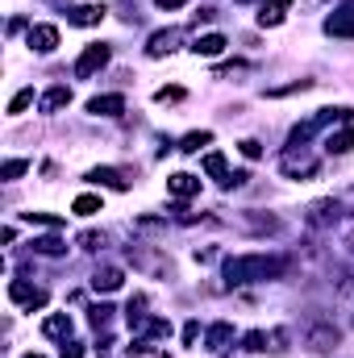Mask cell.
Segmentation results:
<instances>
[{
	"mask_svg": "<svg viewBox=\"0 0 354 358\" xmlns=\"http://www.w3.org/2000/svg\"><path fill=\"white\" fill-rule=\"evenodd\" d=\"M288 271L283 259H271V255H238V259H225V279L229 283H267V279H279Z\"/></svg>",
	"mask_w": 354,
	"mask_h": 358,
	"instance_id": "1",
	"label": "cell"
},
{
	"mask_svg": "<svg viewBox=\"0 0 354 358\" xmlns=\"http://www.w3.org/2000/svg\"><path fill=\"white\" fill-rule=\"evenodd\" d=\"M351 117H354V108H321V113H313L304 125L292 129V146H304L317 129H325V125H334V121H351Z\"/></svg>",
	"mask_w": 354,
	"mask_h": 358,
	"instance_id": "2",
	"label": "cell"
},
{
	"mask_svg": "<svg viewBox=\"0 0 354 358\" xmlns=\"http://www.w3.org/2000/svg\"><path fill=\"white\" fill-rule=\"evenodd\" d=\"M8 300H13L17 308H29V313H34V308L46 304V292L34 287V283H25V279H13V283H8Z\"/></svg>",
	"mask_w": 354,
	"mask_h": 358,
	"instance_id": "3",
	"label": "cell"
},
{
	"mask_svg": "<svg viewBox=\"0 0 354 358\" xmlns=\"http://www.w3.org/2000/svg\"><path fill=\"white\" fill-rule=\"evenodd\" d=\"M104 63H108V46H104V42H96V46H88V50L76 59V76H80V80H88V76H96Z\"/></svg>",
	"mask_w": 354,
	"mask_h": 358,
	"instance_id": "4",
	"label": "cell"
},
{
	"mask_svg": "<svg viewBox=\"0 0 354 358\" xmlns=\"http://www.w3.org/2000/svg\"><path fill=\"white\" fill-rule=\"evenodd\" d=\"M25 42H29V50H38V55H50V50L59 46V29H55V25H29Z\"/></svg>",
	"mask_w": 354,
	"mask_h": 358,
	"instance_id": "5",
	"label": "cell"
},
{
	"mask_svg": "<svg viewBox=\"0 0 354 358\" xmlns=\"http://www.w3.org/2000/svg\"><path fill=\"white\" fill-rule=\"evenodd\" d=\"M325 34H334V38H354V0H346V4L325 21Z\"/></svg>",
	"mask_w": 354,
	"mask_h": 358,
	"instance_id": "6",
	"label": "cell"
},
{
	"mask_svg": "<svg viewBox=\"0 0 354 358\" xmlns=\"http://www.w3.org/2000/svg\"><path fill=\"white\" fill-rule=\"evenodd\" d=\"M179 38H183L179 29H159V34H150V42H146V55H150V59H163V55H171Z\"/></svg>",
	"mask_w": 354,
	"mask_h": 358,
	"instance_id": "7",
	"label": "cell"
},
{
	"mask_svg": "<svg viewBox=\"0 0 354 358\" xmlns=\"http://www.w3.org/2000/svg\"><path fill=\"white\" fill-rule=\"evenodd\" d=\"M88 113L92 117H117V113H125V96H117V92H108V96H92Z\"/></svg>",
	"mask_w": 354,
	"mask_h": 358,
	"instance_id": "8",
	"label": "cell"
},
{
	"mask_svg": "<svg viewBox=\"0 0 354 358\" xmlns=\"http://www.w3.org/2000/svg\"><path fill=\"white\" fill-rule=\"evenodd\" d=\"M67 21L71 25H100L104 21V4H76V8H67Z\"/></svg>",
	"mask_w": 354,
	"mask_h": 358,
	"instance_id": "9",
	"label": "cell"
},
{
	"mask_svg": "<svg viewBox=\"0 0 354 358\" xmlns=\"http://www.w3.org/2000/svg\"><path fill=\"white\" fill-rule=\"evenodd\" d=\"M167 192H171L176 200H192V196L200 192V179L187 176V171H176V176L167 179Z\"/></svg>",
	"mask_w": 354,
	"mask_h": 358,
	"instance_id": "10",
	"label": "cell"
},
{
	"mask_svg": "<svg viewBox=\"0 0 354 358\" xmlns=\"http://www.w3.org/2000/svg\"><path fill=\"white\" fill-rule=\"evenodd\" d=\"M313 171H317V159H313V155H296V150H292V155H283V176H313Z\"/></svg>",
	"mask_w": 354,
	"mask_h": 358,
	"instance_id": "11",
	"label": "cell"
},
{
	"mask_svg": "<svg viewBox=\"0 0 354 358\" xmlns=\"http://www.w3.org/2000/svg\"><path fill=\"white\" fill-rule=\"evenodd\" d=\"M288 8H292V0H263V8H259V25H263V29L279 25V21L288 17Z\"/></svg>",
	"mask_w": 354,
	"mask_h": 358,
	"instance_id": "12",
	"label": "cell"
},
{
	"mask_svg": "<svg viewBox=\"0 0 354 358\" xmlns=\"http://www.w3.org/2000/svg\"><path fill=\"white\" fill-rule=\"evenodd\" d=\"M42 334H46V338L67 342V338H71V317H67V313H50V317L42 321Z\"/></svg>",
	"mask_w": 354,
	"mask_h": 358,
	"instance_id": "13",
	"label": "cell"
},
{
	"mask_svg": "<svg viewBox=\"0 0 354 358\" xmlns=\"http://www.w3.org/2000/svg\"><path fill=\"white\" fill-rule=\"evenodd\" d=\"M309 346H313L317 355H330V350L338 346V329H330V325H317V329L309 334Z\"/></svg>",
	"mask_w": 354,
	"mask_h": 358,
	"instance_id": "14",
	"label": "cell"
},
{
	"mask_svg": "<svg viewBox=\"0 0 354 358\" xmlns=\"http://www.w3.org/2000/svg\"><path fill=\"white\" fill-rule=\"evenodd\" d=\"M325 150H330V155H351V150H354V125L334 129V134L325 138Z\"/></svg>",
	"mask_w": 354,
	"mask_h": 358,
	"instance_id": "15",
	"label": "cell"
},
{
	"mask_svg": "<svg viewBox=\"0 0 354 358\" xmlns=\"http://www.w3.org/2000/svg\"><path fill=\"white\" fill-rule=\"evenodd\" d=\"M121 283H125V275H121L117 267H100L96 275H92V287H96V292H117Z\"/></svg>",
	"mask_w": 354,
	"mask_h": 358,
	"instance_id": "16",
	"label": "cell"
},
{
	"mask_svg": "<svg viewBox=\"0 0 354 358\" xmlns=\"http://www.w3.org/2000/svg\"><path fill=\"white\" fill-rule=\"evenodd\" d=\"M71 104V88L67 84H55V88L42 96V113H59V108H67Z\"/></svg>",
	"mask_w": 354,
	"mask_h": 358,
	"instance_id": "17",
	"label": "cell"
},
{
	"mask_svg": "<svg viewBox=\"0 0 354 358\" xmlns=\"http://www.w3.org/2000/svg\"><path fill=\"white\" fill-rule=\"evenodd\" d=\"M204 342H208V350H225V346L234 342V325H229V321H217V325L208 329Z\"/></svg>",
	"mask_w": 354,
	"mask_h": 358,
	"instance_id": "18",
	"label": "cell"
},
{
	"mask_svg": "<svg viewBox=\"0 0 354 358\" xmlns=\"http://www.w3.org/2000/svg\"><path fill=\"white\" fill-rule=\"evenodd\" d=\"M196 55H204V59H217L221 50H225V38L221 34H204V38H196V46H192Z\"/></svg>",
	"mask_w": 354,
	"mask_h": 358,
	"instance_id": "19",
	"label": "cell"
},
{
	"mask_svg": "<svg viewBox=\"0 0 354 358\" xmlns=\"http://www.w3.org/2000/svg\"><path fill=\"white\" fill-rule=\"evenodd\" d=\"M204 171L217 179L221 187L229 183V167H225V155H217V150H213V155H204Z\"/></svg>",
	"mask_w": 354,
	"mask_h": 358,
	"instance_id": "20",
	"label": "cell"
},
{
	"mask_svg": "<svg viewBox=\"0 0 354 358\" xmlns=\"http://www.w3.org/2000/svg\"><path fill=\"white\" fill-rule=\"evenodd\" d=\"M208 142H213V134H208V129H196V134H187V138L179 142V150H183V155H196V150L208 146Z\"/></svg>",
	"mask_w": 354,
	"mask_h": 358,
	"instance_id": "21",
	"label": "cell"
},
{
	"mask_svg": "<svg viewBox=\"0 0 354 358\" xmlns=\"http://www.w3.org/2000/svg\"><path fill=\"white\" fill-rule=\"evenodd\" d=\"M88 179H92V183H108V187H125V176H121V171H113V167H96Z\"/></svg>",
	"mask_w": 354,
	"mask_h": 358,
	"instance_id": "22",
	"label": "cell"
},
{
	"mask_svg": "<svg viewBox=\"0 0 354 358\" xmlns=\"http://www.w3.org/2000/svg\"><path fill=\"white\" fill-rule=\"evenodd\" d=\"M309 213H313V221H317V225H325L330 217H338V204H334V200H317Z\"/></svg>",
	"mask_w": 354,
	"mask_h": 358,
	"instance_id": "23",
	"label": "cell"
},
{
	"mask_svg": "<svg viewBox=\"0 0 354 358\" xmlns=\"http://www.w3.org/2000/svg\"><path fill=\"white\" fill-rule=\"evenodd\" d=\"M71 208H76V213H80V217H96V213H100V196H76V204H71Z\"/></svg>",
	"mask_w": 354,
	"mask_h": 358,
	"instance_id": "24",
	"label": "cell"
},
{
	"mask_svg": "<svg viewBox=\"0 0 354 358\" xmlns=\"http://www.w3.org/2000/svg\"><path fill=\"white\" fill-rule=\"evenodd\" d=\"M29 104H34V88H21V92H17V96H13V100H8V113L17 117V113H25Z\"/></svg>",
	"mask_w": 354,
	"mask_h": 358,
	"instance_id": "25",
	"label": "cell"
},
{
	"mask_svg": "<svg viewBox=\"0 0 354 358\" xmlns=\"http://www.w3.org/2000/svg\"><path fill=\"white\" fill-rule=\"evenodd\" d=\"M29 171V163L25 159H8L4 167H0V179H17V176H25Z\"/></svg>",
	"mask_w": 354,
	"mask_h": 358,
	"instance_id": "26",
	"label": "cell"
},
{
	"mask_svg": "<svg viewBox=\"0 0 354 358\" xmlns=\"http://www.w3.org/2000/svg\"><path fill=\"white\" fill-rule=\"evenodd\" d=\"M34 250H38V255H63L67 246H63L59 238H38V242H34Z\"/></svg>",
	"mask_w": 354,
	"mask_h": 358,
	"instance_id": "27",
	"label": "cell"
},
{
	"mask_svg": "<svg viewBox=\"0 0 354 358\" xmlns=\"http://www.w3.org/2000/svg\"><path fill=\"white\" fill-rule=\"evenodd\" d=\"M242 350H250V355L267 350V334H259V329H255V334H246V338H242Z\"/></svg>",
	"mask_w": 354,
	"mask_h": 358,
	"instance_id": "28",
	"label": "cell"
},
{
	"mask_svg": "<svg viewBox=\"0 0 354 358\" xmlns=\"http://www.w3.org/2000/svg\"><path fill=\"white\" fill-rule=\"evenodd\" d=\"M146 334H150V338H171V325L159 321V317H150V321H146Z\"/></svg>",
	"mask_w": 354,
	"mask_h": 358,
	"instance_id": "29",
	"label": "cell"
},
{
	"mask_svg": "<svg viewBox=\"0 0 354 358\" xmlns=\"http://www.w3.org/2000/svg\"><path fill=\"white\" fill-rule=\"evenodd\" d=\"M313 88V80H296V84H288V88H271L267 96H292V92H309Z\"/></svg>",
	"mask_w": 354,
	"mask_h": 358,
	"instance_id": "30",
	"label": "cell"
},
{
	"mask_svg": "<svg viewBox=\"0 0 354 358\" xmlns=\"http://www.w3.org/2000/svg\"><path fill=\"white\" fill-rule=\"evenodd\" d=\"M80 246H84V250H100V246H104V234H80Z\"/></svg>",
	"mask_w": 354,
	"mask_h": 358,
	"instance_id": "31",
	"label": "cell"
},
{
	"mask_svg": "<svg viewBox=\"0 0 354 358\" xmlns=\"http://www.w3.org/2000/svg\"><path fill=\"white\" fill-rule=\"evenodd\" d=\"M25 221H38V225H55V229L63 225V221H59V217H50V213H25Z\"/></svg>",
	"mask_w": 354,
	"mask_h": 358,
	"instance_id": "32",
	"label": "cell"
},
{
	"mask_svg": "<svg viewBox=\"0 0 354 358\" xmlns=\"http://www.w3.org/2000/svg\"><path fill=\"white\" fill-rule=\"evenodd\" d=\"M155 100H159V104H167V100H183V88H159L155 92Z\"/></svg>",
	"mask_w": 354,
	"mask_h": 358,
	"instance_id": "33",
	"label": "cell"
},
{
	"mask_svg": "<svg viewBox=\"0 0 354 358\" xmlns=\"http://www.w3.org/2000/svg\"><path fill=\"white\" fill-rule=\"evenodd\" d=\"M108 313H113V308H108V304H96V308H92V325H96V329H100V325H104V321H108Z\"/></svg>",
	"mask_w": 354,
	"mask_h": 358,
	"instance_id": "34",
	"label": "cell"
},
{
	"mask_svg": "<svg viewBox=\"0 0 354 358\" xmlns=\"http://www.w3.org/2000/svg\"><path fill=\"white\" fill-rule=\"evenodd\" d=\"M88 350L80 346V342H63V358H84Z\"/></svg>",
	"mask_w": 354,
	"mask_h": 358,
	"instance_id": "35",
	"label": "cell"
},
{
	"mask_svg": "<svg viewBox=\"0 0 354 358\" xmlns=\"http://www.w3.org/2000/svg\"><path fill=\"white\" fill-rule=\"evenodd\" d=\"M242 155H246V159H259V155H263V146H259L255 138H246V142H242Z\"/></svg>",
	"mask_w": 354,
	"mask_h": 358,
	"instance_id": "36",
	"label": "cell"
},
{
	"mask_svg": "<svg viewBox=\"0 0 354 358\" xmlns=\"http://www.w3.org/2000/svg\"><path fill=\"white\" fill-rule=\"evenodd\" d=\"M196 338H200V325H196V321H187V325H183V342H187V346H192V342H196Z\"/></svg>",
	"mask_w": 354,
	"mask_h": 358,
	"instance_id": "37",
	"label": "cell"
},
{
	"mask_svg": "<svg viewBox=\"0 0 354 358\" xmlns=\"http://www.w3.org/2000/svg\"><path fill=\"white\" fill-rule=\"evenodd\" d=\"M155 4H159V8H183L187 0H155Z\"/></svg>",
	"mask_w": 354,
	"mask_h": 358,
	"instance_id": "38",
	"label": "cell"
},
{
	"mask_svg": "<svg viewBox=\"0 0 354 358\" xmlns=\"http://www.w3.org/2000/svg\"><path fill=\"white\" fill-rule=\"evenodd\" d=\"M25 358H42V355H25Z\"/></svg>",
	"mask_w": 354,
	"mask_h": 358,
	"instance_id": "39",
	"label": "cell"
},
{
	"mask_svg": "<svg viewBox=\"0 0 354 358\" xmlns=\"http://www.w3.org/2000/svg\"><path fill=\"white\" fill-rule=\"evenodd\" d=\"M238 4H250V0H238Z\"/></svg>",
	"mask_w": 354,
	"mask_h": 358,
	"instance_id": "40",
	"label": "cell"
}]
</instances>
